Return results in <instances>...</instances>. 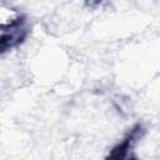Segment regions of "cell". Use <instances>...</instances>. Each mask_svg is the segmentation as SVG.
Instances as JSON below:
<instances>
[{
  "instance_id": "1",
  "label": "cell",
  "mask_w": 160,
  "mask_h": 160,
  "mask_svg": "<svg viewBox=\"0 0 160 160\" xmlns=\"http://www.w3.org/2000/svg\"><path fill=\"white\" fill-rule=\"evenodd\" d=\"M24 21V16L21 11H19L16 8L10 6L5 2L0 5V29L1 30H9L12 28H16L21 25Z\"/></svg>"
},
{
  "instance_id": "2",
  "label": "cell",
  "mask_w": 160,
  "mask_h": 160,
  "mask_svg": "<svg viewBox=\"0 0 160 160\" xmlns=\"http://www.w3.org/2000/svg\"><path fill=\"white\" fill-rule=\"evenodd\" d=\"M26 30L25 28L21 25L9 29V30H1L0 32V48L1 51H5L15 45H18L24 38H25Z\"/></svg>"
}]
</instances>
